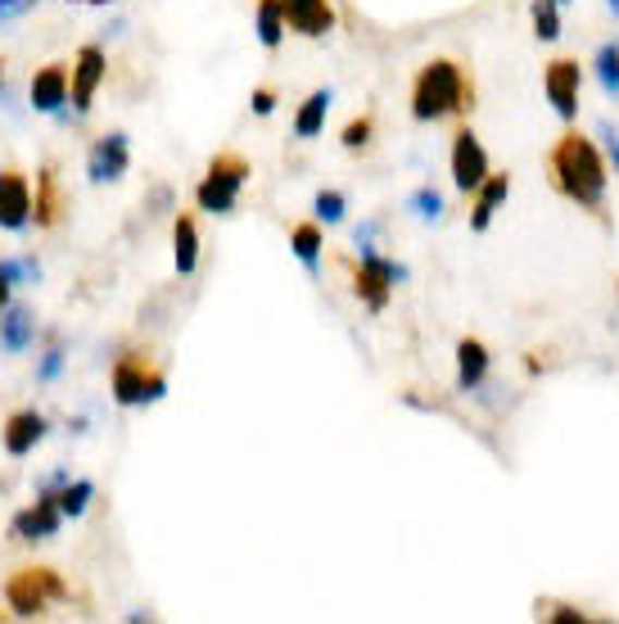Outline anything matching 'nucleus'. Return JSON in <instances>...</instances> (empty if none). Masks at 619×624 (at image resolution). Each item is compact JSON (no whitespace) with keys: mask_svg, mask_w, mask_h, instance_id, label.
<instances>
[{"mask_svg":"<svg viewBox=\"0 0 619 624\" xmlns=\"http://www.w3.org/2000/svg\"><path fill=\"white\" fill-rule=\"evenodd\" d=\"M547 172H551V186L561 191L566 199H574L579 208H602L606 199V163L597 155V145L579 136V132H566L561 140L551 145L547 155Z\"/></svg>","mask_w":619,"mask_h":624,"instance_id":"obj_1","label":"nucleus"},{"mask_svg":"<svg viewBox=\"0 0 619 624\" xmlns=\"http://www.w3.org/2000/svg\"><path fill=\"white\" fill-rule=\"evenodd\" d=\"M471 96L475 91H471L466 69L452 64V59H429L412 86V113H416V123H439V118L466 113Z\"/></svg>","mask_w":619,"mask_h":624,"instance_id":"obj_2","label":"nucleus"},{"mask_svg":"<svg viewBox=\"0 0 619 624\" xmlns=\"http://www.w3.org/2000/svg\"><path fill=\"white\" fill-rule=\"evenodd\" d=\"M5 598H10V611H14V615H41L50 602H64L69 588H64V579H59L54 571L27 566V571H19V575L10 579Z\"/></svg>","mask_w":619,"mask_h":624,"instance_id":"obj_3","label":"nucleus"},{"mask_svg":"<svg viewBox=\"0 0 619 624\" xmlns=\"http://www.w3.org/2000/svg\"><path fill=\"white\" fill-rule=\"evenodd\" d=\"M244 182H250V163L240 155H218L208 163V176L199 182L195 199H199V208H208V213H231Z\"/></svg>","mask_w":619,"mask_h":624,"instance_id":"obj_4","label":"nucleus"},{"mask_svg":"<svg viewBox=\"0 0 619 624\" xmlns=\"http://www.w3.org/2000/svg\"><path fill=\"white\" fill-rule=\"evenodd\" d=\"M168 394V380L159 371H149L141 358H118L113 367V399L122 407H136V403H154Z\"/></svg>","mask_w":619,"mask_h":624,"instance_id":"obj_5","label":"nucleus"},{"mask_svg":"<svg viewBox=\"0 0 619 624\" xmlns=\"http://www.w3.org/2000/svg\"><path fill=\"white\" fill-rule=\"evenodd\" d=\"M408 277L402 267H393V262H385L376 249H366L362 245V267H357V299L371 308V313H385L389 308V290Z\"/></svg>","mask_w":619,"mask_h":624,"instance_id":"obj_6","label":"nucleus"},{"mask_svg":"<svg viewBox=\"0 0 619 624\" xmlns=\"http://www.w3.org/2000/svg\"><path fill=\"white\" fill-rule=\"evenodd\" d=\"M484 176H488V155H484V145L471 127H457L452 136V182L461 195H475L484 186Z\"/></svg>","mask_w":619,"mask_h":624,"instance_id":"obj_7","label":"nucleus"},{"mask_svg":"<svg viewBox=\"0 0 619 624\" xmlns=\"http://www.w3.org/2000/svg\"><path fill=\"white\" fill-rule=\"evenodd\" d=\"M579 82H583V73H579L574 59H551L547 73H543V91H547L551 109L561 113L566 123L579 113Z\"/></svg>","mask_w":619,"mask_h":624,"instance_id":"obj_8","label":"nucleus"},{"mask_svg":"<svg viewBox=\"0 0 619 624\" xmlns=\"http://www.w3.org/2000/svg\"><path fill=\"white\" fill-rule=\"evenodd\" d=\"M105 50L100 46H86L82 54H77V64H73V109L77 113H86L90 109V100H96V91H100V82H105Z\"/></svg>","mask_w":619,"mask_h":624,"instance_id":"obj_9","label":"nucleus"},{"mask_svg":"<svg viewBox=\"0 0 619 624\" xmlns=\"http://www.w3.org/2000/svg\"><path fill=\"white\" fill-rule=\"evenodd\" d=\"M286 27H294L299 37H326L335 27V10L330 0H281Z\"/></svg>","mask_w":619,"mask_h":624,"instance_id":"obj_10","label":"nucleus"},{"mask_svg":"<svg viewBox=\"0 0 619 624\" xmlns=\"http://www.w3.org/2000/svg\"><path fill=\"white\" fill-rule=\"evenodd\" d=\"M27 213H33V191H27L23 172H0V227L19 231L27 227Z\"/></svg>","mask_w":619,"mask_h":624,"instance_id":"obj_11","label":"nucleus"},{"mask_svg":"<svg viewBox=\"0 0 619 624\" xmlns=\"http://www.w3.org/2000/svg\"><path fill=\"white\" fill-rule=\"evenodd\" d=\"M132 155H128V140L122 136H100L90 145V159H86V176L90 182H118L122 172H128Z\"/></svg>","mask_w":619,"mask_h":624,"instance_id":"obj_12","label":"nucleus"},{"mask_svg":"<svg viewBox=\"0 0 619 624\" xmlns=\"http://www.w3.org/2000/svg\"><path fill=\"white\" fill-rule=\"evenodd\" d=\"M59 516H64V512H59V502H54V493H46V498L37 502V507H27V512H19V516H14V534H19V539H23V543H37V539H50V534L59 529Z\"/></svg>","mask_w":619,"mask_h":624,"instance_id":"obj_13","label":"nucleus"},{"mask_svg":"<svg viewBox=\"0 0 619 624\" xmlns=\"http://www.w3.org/2000/svg\"><path fill=\"white\" fill-rule=\"evenodd\" d=\"M64 100H69V69H64V64H46V69L33 77V105H37L41 113H54Z\"/></svg>","mask_w":619,"mask_h":624,"instance_id":"obj_14","label":"nucleus"},{"mask_svg":"<svg viewBox=\"0 0 619 624\" xmlns=\"http://www.w3.org/2000/svg\"><path fill=\"white\" fill-rule=\"evenodd\" d=\"M488 376V348L484 340H461L457 344V384L461 390H480Z\"/></svg>","mask_w":619,"mask_h":624,"instance_id":"obj_15","label":"nucleus"},{"mask_svg":"<svg viewBox=\"0 0 619 624\" xmlns=\"http://www.w3.org/2000/svg\"><path fill=\"white\" fill-rule=\"evenodd\" d=\"M507 195H511V176H507V172H488V176H484V186L475 191V213H471V227H475V231H488L493 208H498Z\"/></svg>","mask_w":619,"mask_h":624,"instance_id":"obj_16","label":"nucleus"},{"mask_svg":"<svg viewBox=\"0 0 619 624\" xmlns=\"http://www.w3.org/2000/svg\"><path fill=\"white\" fill-rule=\"evenodd\" d=\"M41 435H46V421H41L37 412H14L10 426H5V449H10L14 457H23V453L37 449Z\"/></svg>","mask_w":619,"mask_h":624,"instance_id":"obj_17","label":"nucleus"},{"mask_svg":"<svg viewBox=\"0 0 619 624\" xmlns=\"http://www.w3.org/2000/svg\"><path fill=\"white\" fill-rule=\"evenodd\" d=\"M172 254H177V272L181 277H191L195 272V262H199V231H195V218H177L172 227Z\"/></svg>","mask_w":619,"mask_h":624,"instance_id":"obj_18","label":"nucleus"},{"mask_svg":"<svg viewBox=\"0 0 619 624\" xmlns=\"http://www.w3.org/2000/svg\"><path fill=\"white\" fill-rule=\"evenodd\" d=\"M326 113H330V91H313V96L303 100L299 118H294V132H299L303 140H313V136L326 127Z\"/></svg>","mask_w":619,"mask_h":624,"instance_id":"obj_19","label":"nucleus"},{"mask_svg":"<svg viewBox=\"0 0 619 624\" xmlns=\"http://www.w3.org/2000/svg\"><path fill=\"white\" fill-rule=\"evenodd\" d=\"M286 37V14H281V0H258V41L267 50H276Z\"/></svg>","mask_w":619,"mask_h":624,"instance_id":"obj_20","label":"nucleus"},{"mask_svg":"<svg viewBox=\"0 0 619 624\" xmlns=\"http://www.w3.org/2000/svg\"><path fill=\"white\" fill-rule=\"evenodd\" d=\"M27 335H33V313H27V308H10L5 321H0V344L19 353L27 344Z\"/></svg>","mask_w":619,"mask_h":624,"instance_id":"obj_21","label":"nucleus"},{"mask_svg":"<svg viewBox=\"0 0 619 624\" xmlns=\"http://www.w3.org/2000/svg\"><path fill=\"white\" fill-rule=\"evenodd\" d=\"M37 222H41V227H54V222H59V186H54V172H41V176H37Z\"/></svg>","mask_w":619,"mask_h":624,"instance_id":"obj_22","label":"nucleus"},{"mask_svg":"<svg viewBox=\"0 0 619 624\" xmlns=\"http://www.w3.org/2000/svg\"><path fill=\"white\" fill-rule=\"evenodd\" d=\"M294 254L303 258V267H317V254H321V227L317 222L294 227Z\"/></svg>","mask_w":619,"mask_h":624,"instance_id":"obj_23","label":"nucleus"},{"mask_svg":"<svg viewBox=\"0 0 619 624\" xmlns=\"http://www.w3.org/2000/svg\"><path fill=\"white\" fill-rule=\"evenodd\" d=\"M534 33L543 41L561 37V14H556V0H534Z\"/></svg>","mask_w":619,"mask_h":624,"instance_id":"obj_24","label":"nucleus"},{"mask_svg":"<svg viewBox=\"0 0 619 624\" xmlns=\"http://www.w3.org/2000/svg\"><path fill=\"white\" fill-rule=\"evenodd\" d=\"M90 493H96V489H90L86 480H77V485H64V493H54V502H59V512H64V516H82Z\"/></svg>","mask_w":619,"mask_h":624,"instance_id":"obj_25","label":"nucleus"},{"mask_svg":"<svg viewBox=\"0 0 619 624\" xmlns=\"http://www.w3.org/2000/svg\"><path fill=\"white\" fill-rule=\"evenodd\" d=\"M597 77L606 86V96H619V50L615 46H602L597 54Z\"/></svg>","mask_w":619,"mask_h":624,"instance_id":"obj_26","label":"nucleus"},{"mask_svg":"<svg viewBox=\"0 0 619 624\" xmlns=\"http://www.w3.org/2000/svg\"><path fill=\"white\" fill-rule=\"evenodd\" d=\"M317 218H326V222L344 218V195H339V191H321L317 195Z\"/></svg>","mask_w":619,"mask_h":624,"instance_id":"obj_27","label":"nucleus"},{"mask_svg":"<svg viewBox=\"0 0 619 624\" xmlns=\"http://www.w3.org/2000/svg\"><path fill=\"white\" fill-rule=\"evenodd\" d=\"M412 208H416L421 218H429V222H435V218L444 213V199H439L435 191H416V195H412Z\"/></svg>","mask_w":619,"mask_h":624,"instance_id":"obj_28","label":"nucleus"},{"mask_svg":"<svg viewBox=\"0 0 619 624\" xmlns=\"http://www.w3.org/2000/svg\"><path fill=\"white\" fill-rule=\"evenodd\" d=\"M366 140H371V118H353V123L344 127V145L349 150H362Z\"/></svg>","mask_w":619,"mask_h":624,"instance_id":"obj_29","label":"nucleus"},{"mask_svg":"<svg viewBox=\"0 0 619 624\" xmlns=\"http://www.w3.org/2000/svg\"><path fill=\"white\" fill-rule=\"evenodd\" d=\"M276 109V91H267V86H258V91H254V113H271Z\"/></svg>","mask_w":619,"mask_h":624,"instance_id":"obj_30","label":"nucleus"},{"mask_svg":"<svg viewBox=\"0 0 619 624\" xmlns=\"http://www.w3.org/2000/svg\"><path fill=\"white\" fill-rule=\"evenodd\" d=\"M551 620H556V624H583V611H574V607H551Z\"/></svg>","mask_w":619,"mask_h":624,"instance_id":"obj_31","label":"nucleus"},{"mask_svg":"<svg viewBox=\"0 0 619 624\" xmlns=\"http://www.w3.org/2000/svg\"><path fill=\"white\" fill-rule=\"evenodd\" d=\"M27 10V0H0V19H14Z\"/></svg>","mask_w":619,"mask_h":624,"instance_id":"obj_32","label":"nucleus"},{"mask_svg":"<svg viewBox=\"0 0 619 624\" xmlns=\"http://www.w3.org/2000/svg\"><path fill=\"white\" fill-rule=\"evenodd\" d=\"M602 136L610 140V159H615V168H619V132H615L610 123H602Z\"/></svg>","mask_w":619,"mask_h":624,"instance_id":"obj_33","label":"nucleus"},{"mask_svg":"<svg viewBox=\"0 0 619 624\" xmlns=\"http://www.w3.org/2000/svg\"><path fill=\"white\" fill-rule=\"evenodd\" d=\"M10 308V281H5V272H0V313Z\"/></svg>","mask_w":619,"mask_h":624,"instance_id":"obj_34","label":"nucleus"},{"mask_svg":"<svg viewBox=\"0 0 619 624\" xmlns=\"http://www.w3.org/2000/svg\"><path fill=\"white\" fill-rule=\"evenodd\" d=\"M54 371H59V353H50V358H46V367H41V376H46V380H50V376H54Z\"/></svg>","mask_w":619,"mask_h":624,"instance_id":"obj_35","label":"nucleus"},{"mask_svg":"<svg viewBox=\"0 0 619 624\" xmlns=\"http://www.w3.org/2000/svg\"><path fill=\"white\" fill-rule=\"evenodd\" d=\"M86 5H109V0H86Z\"/></svg>","mask_w":619,"mask_h":624,"instance_id":"obj_36","label":"nucleus"},{"mask_svg":"<svg viewBox=\"0 0 619 624\" xmlns=\"http://www.w3.org/2000/svg\"><path fill=\"white\" fill-rule=\"evenodd\" d=\"M610 14H619V0H610Z\"/></svg>","mask_w":619,"mask_h":624,"instance_id":"obj_37","label":"nucleus"},{"mask_svg":"<svg viewBox=\"0 0 619 624\" xmlns=\"http://www.w3.org/2000/svg\"><path fill=\"white\" fill-rule=\"evenodd\" d=\"M556 5H570V0H556Z\"/></svg>","mask_w":619,"mask_h":624,"instance_id":"obj_38","label":"nucleus"}]
</instances>
